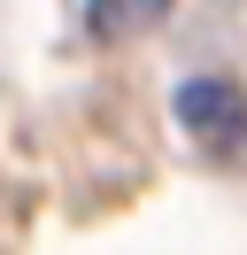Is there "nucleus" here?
<instances>
[{"label": "nucleus", "instance_id": "nucleus-2", "mask_svg": "<svg viewBox=\"0 0 247 255\" xmlns=\"http://www.w3.org/2000/svg\"><path fill=\"white\" fill-rule=\"evenodd\" d=\"M178 0H93L85 8V31L93 39H131V31H147V23H162Z\"/></svg>", "mask_w": 247, "mask_h": 255}, {"label": "nucleus", "instance_id": "nucleus-1", "mask_svg": "<svg viewBox=\"0 0 247 255\" xmlns=\"http://www.w3.org/2000/svg\"><path fill=\"white\" fill-rule=\"evenodd\" d=\"M178 131L201 147V155H240L247 147V93L232 78H185L178 101H170Z\"/></svg>", "mask_w": 247, "mask_h": 255}]
</instances>
